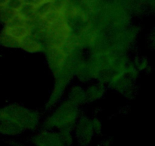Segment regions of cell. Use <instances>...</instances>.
Returning <instances> with one entry per match:
<instances>
[{"label": "cell", "instance_id": "ba28073f", "mask_svg": "<svg viewBox=\"0 0 155 146\" xmlns=\"http://www.w3.org/2000/svg\"><path fill=\"white\" fill-rule=\"evenodd\" d=\"M92 123L95 136L101 135L103 131V125L101 120H99L97 117H93V118H92Z\"/></svg>", "mask_w": 155, "mask_h": 146}, {"label": "cell", "instance_id": "52a82bcc", "mask_svg": "<svg viewBox=\"0 0 155 146\" xmlns=\"http://www.w3.org/2000/svg\"><path fill=\"white\" fill-rule=\"evenodd\" d=\"M68 100L77 106H80L86 102L85 89L80 85H75L71 87L68 94Z\"/></svg>", "mask_w": 155, "mask_h": 146}, {"label": "cell", "instance_id": "7a4b0ae2", "mask_svg": "<svg viewBox=\"0 0 155 146\" xmlns=\"http://www.w3.org/2000/svg\"><path fill=\"white\" fill-rule=\"evenodd\" d=\"M81 114L80 106L68 99L59 103L42 119L41 127L55 130L73 129Z\"/></svg>", "mask_w": 155, "mask_h": 146}, {"label": "cell", "instance_id": "9c48e42d", "mask_svg": "<svg viewBox=\"0 0 155 146\" xmlns=\"http://www.w3.org/2000/svg\"><path fill=\"white\" fill-rule=\"evenodd\" d=\"M24 0H10L7 6L10 9L18 12L21 9V6L24 5Z\"/></svg>", "mask_w": 155, "mask_h": 146}, {"label": "cell", "instance_id": "277c9868", "mask_svg": "<svg viewBox=\"0 0 155 146\" xmlns=\"http://www.w3.org/2000/svg\"><path fill=\"white\" fill-rule=\"evenodd\" d=\"M75 141L80 146H89L95 137L92 127V118L81 114L73 129Z\"/></svg>", "mask_w": 155, "mask_h": 146}, {"label": "cell", "instance_id": "7c38bea8", "mask_svg": "<svg viewBox=\"0 0 155 146\" xmlns=\"http://www.w3.org/2000/svg\"><path fill=\"white\" fill-rule=\"evenodd\" d=\"M10 0H0V9L7 7Z\"/></svg>", "mask_w": 155, "mask_h": 146}, {"label": "cell", "instance_id": "8992f818", "mask_svg": "<svg viewBox=\"0 0 155 146\" xmlns=\"http://www.w3.org/2000/svg\"><path fill=\"white\" fill-rule=\"evenodd\" d=\"M21 49L27 53H43L45 47L41 41L35 38L34 36H30L23 41Z\"/></svg>", "mask_w": 155, "mask_h": 146}, {"label": "cell", "instance_id": "8fae6325", "mask_svg": "<svg viewBox=\"0 0 155 146\" xmlns=\"http://www.w3.org/2000/svg\"><path fill=\"white\" fill-rule=\"evenodd\" d=\"M24 3H27V4H30V5H33L34 6H38L39 5L42 4V2H47L45 0H24Z\"/></svg>", "mask_w": 155, "mask_h": 146}, {"label": "cell", "instance_id": "30bf717a", "mask_svg": "<svg viewBox=\"0 0 155 146\" xmlns=\"http://www.w3.org/2000/svg\"><path fill=\"white\" fill-rule=\"evenodd\" d=\"M8 144L10 146H31L28 143H24L18 141L16 138H10L8 139Z\"/></svg>", "mask_w": 155, "mask_h": 146}, {"label": "cell", "instance_id": "5b68a950", "mask_svg": "<svg viewBox=\"0 0 155 146\" xmlns=\"http://www.w3.org/2000/svg\"><path fill=\"white\" fill-rule=\"evenodd\" d=\"M105 91V84L102 82L98 81L95 83L91 84L86 88V89H85L86 102H94L100 100L104 96Z\"/></svg>", "mask_w": 155, "mask_h": 146}, {"label": "cell", "instance_id": "3957f363", "mask_svg": "<svg viewBox=\"0 0 155 146\" xmlns=\"http://www.w3.org/2000/svg\"><path fill=\"white\" fill-rule=\"evenodd\" d=\"M27 143L31 146H67L58 130L41 126L30 133Z\"/></svg>", "mask_w": 155, "mask_h": 146}, {"label": "cell", "instance_id": "6da1fadb", "mask_svg": "<svg viewBox=\"0 0 155 146\" xmlns=\"http://www.w3.org/2000/svg\"><path fill=\"white\" fill-rule=\"evenodd\" d=\"M39 112L19 104H11L0 109V135L16 138L26 132H34L41 126Z\"/></svg>", "mask_w": 155, "mask_h": 146}]
</instances>
